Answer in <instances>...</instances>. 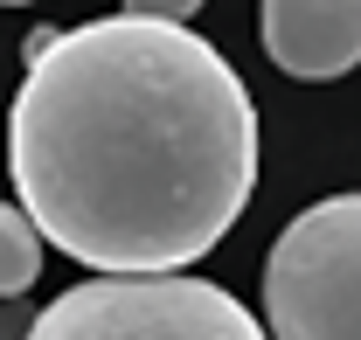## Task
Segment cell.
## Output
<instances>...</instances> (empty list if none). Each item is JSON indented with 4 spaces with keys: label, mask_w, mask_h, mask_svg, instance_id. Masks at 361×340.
<instances>
[{
    "label": "cell",
    "mask_w": 361,
    "mask_h": 340,
    "mask_svg": "<svg viewBox=\"0 0 361 340\" xmlns=\"http://www.w3.org/2000/svg\"><path fill=\"white\" fill-rule=\"evenodd\" d=\"M7 174L35 236L104 278L209 257L257 188L250 90L202 35L104 14L28 35Z\"/></svg>",
    "instance_id": "1"
},
{
    "label": "cell",
    "mask_w": 361,
    "mask_h": 340,
    "mask_svg": "<svg viewBox=\"0 0 361 340\" xmlns=\"http://www.w3.org/2000/svg\"><path fill=\"white\" fill-rule=\"evenodd\" d=\"M21 340H264V327L209 278H90L49 298Z\"/></svg>",
    "instance_id": "2"
},
{
    "label": "cell",
    "mask_w": 361,
    "mask_h": 340,
    "mask_svg": "<svg viewBox=\"0 0 361 340\" xmlns=\"http://www.w3.org/2000/svg\"><path fill=\"white\" fill-rule=\"evenodd\" d=\"M271 340H361V195H326L264 257Z\"/></svg>",
    "instance_id": "3"
},
{
    "label": "cell",
    "mask_w": 361,
    "mask_h": 340,
    "mask_svg": "<svg viewBox=\"0 0 361 340\" xmlns=\"http://www.w3.org/2000/svg\"><path fill=\"white\" fill-rule=\"evenodd\" d=\"M264 56L285 77H348L361 63V0H264L257 7Z\"/></svg>",
    "instance_id": "4"
},
{
    "label": "cell",
    "mask_w": 361,
    "mask_h": 340,
    "mask_svg": "<svg viewBox=\"0 0 361 340\" xmlns=\"http://www.w3.org/2000/svg\"><path fill=\"white\" fill-rule=\"evenodd\" d=\"M35 278H42V236L21 209L0 202V298H21Z\"/></svg>",
    "instance_id": "5"
},
{
    "label": "cell",
    "mask_w": 361,
    "mask_h": 340,
    "mask_svg": "<svg viewBox=\"0 0 361 340\" xmlns=\"http://www.w3.org/2000/svg\"><path fill=\"white\" fill-rule=\"evenodd\" d=\"M195 7H202V0H126V14H139V21H174V28Z\"/></svg>",
    "instance_id": "6"
},
{
    "label": "cell",
    "mask_w": 361,
    "mask_h": 340,
    "mask_svg": "<svg viewBox=\"0 0 361 340\" xmlns=\"http://www.w3.org/2000/svg\"><path fill=\"white\" fill-rule=\"evenodd\" d=\"M0 7H21V0H0Z\"/></svg>",
    "instance_id": "7"
}]
</instances>
